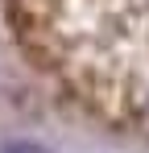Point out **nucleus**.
<instances>
[{
	"mask_svg": "<svg viewBox=\"0 0 149 153\" xmlns=\"http://www.w3.org/2000/svg\"><path fill=\"white\" fill-rule=\"evenodd\" d=\"M0 153H46L42 145H33V141H13V145H4Z\"/></svg>",
	"mask_w": 149,
	"mask_h": 153,
	"instance_id": "nucleus-2",
	"label": "nucleus"
},
{
	"mask_svg": "<svg viewBox=\"0 0 149 153\" xmlns=\"http://www.w3.org/2000/svg\"><path fill=\"white\" fill-rule=\"evenodd\" d=\"M8 21L79 100L149 137V0H8Z\"/></svg>",
	"mask_w": 149,
	"mask_h": 153,
	"instance_id": "nucleus-1",
	"label": "nucleus"
}]
</instances>
